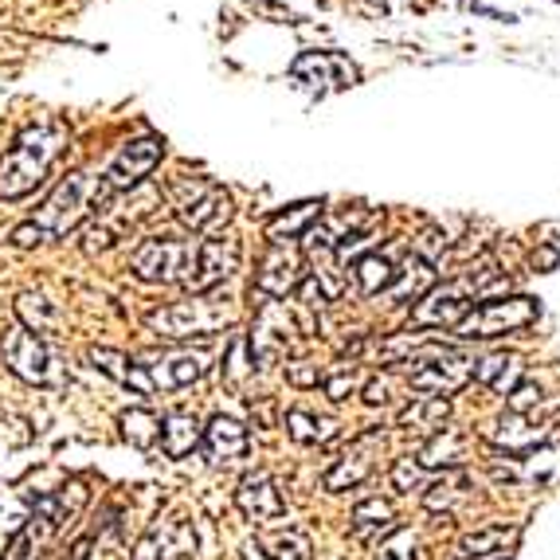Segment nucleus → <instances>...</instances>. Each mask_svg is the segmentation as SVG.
Instances as JSON below:
<instances>
[{"mask_svg":"<svg viewBox=\"0 0 560 560\" xmlns=\"http://www.w3.org/2000/svg\"><path fill=\"white\" fill-rule=\"evenodd\" d=\"M235 505L240 514L255 525H275L287 517V502H282L279 486L267 475H247L240 486H235Z\"/></svg>","mask_w":560,"mask_h":560,"instance_id":"f3484780","label":"nucleus"},{"mask_svg":"<svg viewBox=\"0 0 560 560\" xmlns=\"http://www.w3.org/2000/svg\"><path fill=\"white\" fill-rule=\"evenodd\" d=\"M420 478H423V467L416 463V455H404V458H396V467H393V486L396 490H416L420 486Z\"/></svg>","mask_w":560,"mask_h":560,"instance_id":"79ce46f5","label":"nucleus"},{"mask_svg":"<svg viewBox=\"0 0 560 560\" xmlns=\"http://www.w3.org/2000/svg\"><path fill=\"white\" fill-rule=\"evenodd\" d=\"M192 552H197V533L185 517H173V522L153 525L141 537L133 560H192Z\"/></svg>","mask_w":560,"mask_h":560,"instance_id":"dca6fc26","label":"nucleus"},{"mask_svg":"<svg viewBox=\"0 0 560 560\" xmlns=\"http://www.w3.org/2000/svg\"><path fill=\"white\" fill-rule=\"evenodd\" d=\"M252 353H255V364H271L279 357H287L290 341H294V322L290 314L279 306V302H267L259 310V318H255V329H252Z\"/></svg>","mask_w":560,"mask_h":560,"instance_id":"2eb2a0df","label":"nucleus"},{"mask_svg":"<svg viewBox=\"0 0 560 560\" xmlns=\"http://www.w3.org/2000/svg\"><path fill=\"white\" fill-rule=\"evenodd\" d=\"M63 150L67 126H59V121H36L28 130H20L12 150L0 158V200H20L36 192Z\"/></svg>","mask_w":560,"mask_h":560,"instance_id":"f03ea898","label":"nucleus"},{"mask_svg":"<svg viewBox=\"0 0 560 560\" xmlns=\"http://www.w3.org/2000/svg\"><path fill=\"white\" fill-rule=\"evenodd\" d=\"M271 560H314V549H310V537L302 529H287L275 537L271 545Z\"/></svg>","mask_w":560,"mask_h":560,"instance_id":"4c0bfd02","label":"nucleus"},{"mask_svg":"<svg viewBox=\"0 0 560 560\" xmlns=\"http://www.w3.org/2000/svg\"><path fill=\"white\" fill-rule=\"evenodd\" d=\"M290 75L299 83L314 86L318 94L326 91H346L357 83V67L349 63L341 51H302L294 63H290Z\"/></svg>","mask_w":560,"mask_h":560,"instance_id":"ddd939ff","label":"nucleus"},{"mask_svg":"<svg viewBox=\"0 0 560 560\" xmlns=\"http://www.w3.org/2000/svg\"><path fill=\"white\" fill-rule=\"evenodd\" d=\"M220 373H224L228 388H243V384L255 376V353H252V341H247V334H235L232 337V346H228Z\"/></svg>","mask_w":560,"mask_h":560,"instance_id":"c9c22d12","label":"nucleus"},{"mask_svg":"<svg viewBox=\"0 0 560 560\" xmlns=\"http://www.w3.org/2000/svg\"><path fill=\"white\" fill-rule=\"evenodd\" d=\"M517 529H505V525H486V529L467 533L463 541L455 545V560H505V552L514 549Z\"/></svg>","mask_w":560,"mask_h":560,"instance_id":"5701e85b","label":"nucleus"},{"mask_svg":"<svg viewBox=\"0 0 560 560\" xmlns=\"http://www.w3.org/2000/svg\"><path fill=\"white\" fill-rule=\"evenodd\" d=\"M121 435L133 443L138 451H150L153 443L161 440V420L153 416L150 408H130V411H121Z\"/></svg>","mask_w":560,"mask_h":560,"instance_id":"e433bc0d","label":"nucleus"},{"mask_svg":"<svg viewBox=\"0 0 560 560\" xmlns=\"http://www.w3.org/2000/svg\"><path fill=\"white\" fill-rule=\"evenodd\" d=\"M161 158H165V141L153 138V133L126 141V145H121V150L103 165L106 192H110V197H118V192H130V188H138L141 180L150 177L153 168L161 165Z\"/></svg>","mask_w":560,"mask_h":560,"instance_id":"6e6552de","label":"nucleus"},{"mask_svg":"<svg viewBox=\"0 0 560 560\" xmlns=\"http://www.w3.org/2000/svg\"><path fill=\"white\" fill-rule=\"evenodd\" d=\"M541 404V388L537 384H517L514 393H510V411H517V416H529V408H537Z\"/></svg>","mask_w":560,"mask_h":560,"instance_id":"37998d69","label":"nucleus"},{"mask_svg":"<svg viewBox=\"0 0 560 560\" xmlns=\"http://www.w3.org/2000/svg\"><path fill=\"white\" fill-rule=\"evenodd\" d=\"M16 314H20V326L32 329V334H51V329L59 326V310L51 306V302L44 299V294H32V290H24L16 299Z\"/></svg>","mask_w":560,"mask_h":560,"instance_id":"72a5a7b5","label":"nucleus"},{"mask_svg":"<svg viewBox=\"0 0 560 560\" xmlns=\"http://www.w3.org/2000/svg\"><path fill=\"white\" fill-rule=\"evenodd\" d=\"M467 381H475V361L458 353H420L411 361V376H408V388L423 396H447V393H458Z\"/></svg>","mask_w":560,"mask_h":560,"instance_id":"1a4fd4ad","label":"nucleus"},{"mask_svg":"<svg viewBox=\"0 0 560 560\" xmlns=\"http://www.w3.org/2000/svg\"><path fill=\"white\" fill-rule=\"evenodd\" d=\"M302 259L299 252H290V247H275L262 255L259 271H255V290L259 294H267V299H287V294H294V290L302 287Z\"/></svg>","mask_w":560,"mask_h":560,"instance_id":"a211bd4d","label":"nucleus"},{"mask_svg":"<svg viewBox=\"0 0 560 560\" xmlns=\"http://www.w3.org/2000/svg\"><path fill=\"white\" fill-rule=\"evenodd\" d=\"M322 224V200H302L294 208H282L267 220V240L275 247H287L290 240H306Z\"/></svg>","mask_w":560,"mask_h":560,"instance_id":"4be33fe9","label":"nucleus"},{"mask_svg":"<svg viewBox=\"0 0 560 560\" xmlns=\"http://www.w3.org/2000/svg\"><path fill=\"white\" fill-rule=\"evenodd\" d=\"M235 322L232 302H215L208 294H188L185 302L161 306L145 314V326L161 337V341H188V337H212L224 334Z\"/></svg>","mask_w":560,"mask_h":560,"instance_id":"7ed1b4c3","label":"nucleus"},{"mask_svg":"<svg viewBox=\"0 0 560 560\" xmlns=\"http://www.w3.org/2000/svg\"><path fill=\"white\" fill-rule=\"evenodd\" d=\"M470 494V478L463 475V470H443V478H435V482L428 486V494H423V505H428L431 514H451L463 498Z\"/></svg>","mask_w":560,"mask_h":560,"instance_id":"473e14b6","label":"nucleus"},{"mask_svg":"<svg viewBox=\"0 0 560 560\" xmlns=\"http://www.w3.org/2000/svg\"><path fill=\"white\" fill-rule=\"evenodd\" d=\"M197 247L200 240H188V235H150L141 240L130 255V271L141 282H158V287H188L192 271H197Z\"/></svg>","mask_w":560,"mask_h":560,"instance_id":"20e7f679","label":"nucleus"},{"mask_svg":"<svg viewBox=\"0 0 560 560\" xmlns=\"http://www.w3.org/2000/svg\"><path fill=\"white\" fill-rule=\"evenodd\" d=\"M431 290H435V267H431L428 259H420V255H411V259L404 262V271H396L388 299H393V306H408V302H420Z\"/></svg>","mask_w":560,"mask_h":560,"instance_id":"cd10ccee","label":"nucleus"},{"mask_svg":"<svg viewBox=\"0 0 560 560\" xmlns=\"http://www.w3.org/2000/svg\"><path fill=\"white\" fill-rule=\"evenodd\" d=\"M486 440L494 443L498 451H505V455H529V451H537L545 440H549V431H545L541 423H533L529 416L505 411L502 420L486 431Z\"/></svg>","mask_w":560,"mask_h":560,"instance_id":"6ab92c4d","label":"nucleus"},{"mask_svg":"<svg viewBox=\"0 0 560 560\" xmlns=\"http://www.w3.org/2000/svg\"><path fill=\"white\" fill-rule=\"evenodd\" d=\"M393 529H400V525H396V510L388 498H369V502H361L353 510V533L361 537V541L388 537Z\"/></svg>","mask_w":560,"mask_h":560,"instance_id":"c756f323","label":"nucleus"},{"mask_svg":"<svg viewBox=\"0 0 560 560\" xmlns=\"http://www.w3.org/2000/svg\"><path fill=\"white\" fill-rule=\"evenodd\" d=\"M287 431L294 443H306V447H314V443H329L337 435V423L326 420V416H310V411L294 408L287 411Z\"/></svg>","mask_w":560,"mask_h":560,"instance_id":"f704fd0d","label":"nucleus"},{"mask_svg":"<svg viewBox=\"0 0 560 560\" xmlns=\"http://www.w3.org/2000/svg\"><path fill=\"white\" fill-rule=\"evenodd\" d=\"M376 560H416V537H411L408 529H393L381 541Z\"/></svg>","mask_w":560,"mask_h":560,"instance_id":"ea45409f","label":"nucleus"},{"mask_svg":"<svg viewBox=\"0 0 560 560\" xmlns=\"http://www.w3.org/2000/svg\"><path fill=\"white\" fill-rule=\"evenodd\" d=\"M287 384H294V388H318L322 369L314 361H306V357H299V361H287Z\"/></svg>","mask_w":560,"mask_h":560,"instance_id":"a19ab883","label":"nucleus"},{"mask_svg":"<svg viewBox=\"0 0 560 560\" xmlns=\"http://www.w3.org/2000/svg\"><path fill=\"white\" fill-rule=\"evenodd\" d=\"M205 451L215 467H228V463H240L247 455V428L232 416H212L205 428Z\"/></svg>","mask_w":560,"mask_h":560,"instance_id":"412c9836","label":"nucleus"},{"mask_svg":"<svg viewBox=\"0 0 560 560\" xmlns=\"http://www.w3.org/2000/svg\"><path fill=\"white\" fill-rule=\"evenodd\" d=\"M168 197H173V208H177V220L188 228V232H220V228L232 220V200L220 185L205 177H188L180 173L173 185H168Z\"/></svg>","mask_w":560,"mask_h":560,"instance_id":"423d86ee","label":"nucleus"},{"mask_svg":"<svg viewBox=\"0 0 560 560\" xmlns=\"http://www.w3.org/2000/svg\"><path fill=\"white\" fill-rule=\"evenodd\" d=\"M557 259H560L557 247H545L541 255H533V267H537V271H552V267H557Z\"/></svg>","mask_w":560,"mask_h":560,"instance_id":"a18cd8bd","label":"nucleus"},{"mask_svg":"<svg viewBox=\"0 0 560 560\" xmlns=\"http://www.w3.org/2000/svg\"><path fill=\"white\" fill-rule=\"evenodd\" d=\"M161 451L168 458H185L205 443V428H200L197 416H188V411H173L165 423H161Z\"/></svg>","mask_w":560,"mask_h":560,"instance_id":"bb28decb","label":"nucleus"},{"mask_svg":"<svg viewBox=\"0 0 560 560\" xmlns=\"http://www.w3.org/2000/svg\"><path fill=\"white\" fill-rule=\"evenodd\" d=\"M384 447V431L381 428H369L361 431L353 443H349V451L341 458H337L334 467L326 470V490H334V494H341V490H353V486H361L364 478L373 475L376 467V455H381Z\"/></svg>","mask_w":560,"mask_h":560,"instance_id":"f8f14e48","label":"nucleus"},{"mask_svg":"<svg viewBox=\"0 0 560 560\" xmlns=\"http://www.w3.org/2000/svg\"><path fill=\"white\" fill-rule=\"evenodd\" d=\"M91 361H94V369H98V373H106L110 381H118L121 388H130V393H138V396L153 393L145 364L130 361V357L118 353V349H91Z\"/></svg>","mask_w":560,"mask_h":560,"instance_id":"393cba45","label":"nucleus"},{"mask_svg":"<svg viewBox=\"0 0 560 560\" xmlns=\"http://www.w3.org/2000/svg\"><path fill=\"white\" fill-rule=\"evenodd\" d=\"M322 388H326V396L334 404H346L349 396L361 393V376H357L353 369H341V373H334V376H322Z\"/></svg>","mask_w":560,"mask_h":560,"instance_id":"58836bf2","label":"nucleus"},{"mask_svg":"<svg viewBox=\"0 0 560 560\" xmlns=\"http://www.w3.org/2000/svg\"><path fill=\"white\" fill-rule=\"evenodd\" d=\"M537 318H541L537 299H522V294H517V299L478 302L467 318L455 326V334L463 337V341H494V337H505V334H522V329H529Z\"/></svg>","mask_w":560,"mask_h":560,"instance_id":"0eeeda50","label":"nucleus"},{"mask_svg":"<svg viewBox=\"0 0 560 560\" xmlns=\"http://www.w3.org/2000/svg\"><path fill=\"white\" fill-rule=\"evenodd\" d=\"M0 353H4V364H9L20 381L36 384V388H59V384H67L63 357L47 346L39 334H32V329L12 326L4 334V341H0Z\"/></svg>","mask_w":560,"mask_h":560,"instance_id":"39448f33","label":"nucleus"},{"mask_svg":"<svg viewBox=\"0 0 560 560\" xmlns=\"http://www.w3.org/2000/svg\"><path fill=\"white\" fill-rule=\"evenodd\" d=\"M357 287H361L364 299H376V294H388L396 282V262L388 259V255L373 252L364 255V259H357Z\"/></svg>","mask_w":560,"mask_h":560,"instance_id":"7c9ffc66","label":"nucleus"},{"mask_svg":"<svg viewBox=\"0 0 560 560\" xmlns=\"http://www.w3.org/2000/svg\"><path fill=\"white\" fill-rule=\"evenodd\" d=\"M240 271V240L235 235H215V240H200L197 247V271L188 279V294H212L224 287L232 275Z\"/></svg>","mask_w":560,"mask_h":560,"instance_id":"9b49d317","label":"nucleus"},{"mask_svg":"<svg viewBox=\"0 0 560 560\" xmlns=\"http://www.w3.org/2000/svg\"><path fill=\"white\" fill-rule=\"evenodd\" d=\"M451 400L447 396H416L408 408L400 411V428L404 431H420V435H435V431L447 428Z\"/></svg>","mask_w":560,"mask_h":560,"instance_id":"c85d7f7f","label":"nucleus"},{"mask_svg":"<svg viewBox=\"0 0 560 560\" xmlns=\"http://www.w3.org/2000/svg\"><path fill=\"white\" fill-rule=\"evenodd\" d=\"M522 376H525V364L517 353H490V357H482V361H475V381L486 384V388L498 396L514 393L517 384H522Z\"/></svg>","mask_w":560,"mask_h":560,"instance_id":"a878e982","label":"nucleus"},{"mask_svg":"<svg viewBox=\"0 0 560 560\" xmlns=\"http://www.w3.org/2000/svg\"><path fill=\"white\" fill-rule=\"evenodd\" d=\"M470 455V435L463 428H443L435 431V435H428V443L420 447V455H416V463H420L423 470H455L463 467Z\"/></svg>","mask_w":560,"mask_h":560,"instance_id":"aec40b11","label":"nucleus"},{"mask_svg":"<svg viewBox=\"0 0 560 560\" xmlns=\"http://www.w3.org/2000/svg\"><path fill=\"white\" fill-rule=\"evenodd\" d=\"M470 299H475V294L467 290V282H443V287H435L431 294H423V299L416 302L408 329H431V334L443 329V326L455 329L458 322L475 310V302Z\"/></svg>","mask_w":560,"mask_h":560,"instance_id":"9d476101","label":"nucleus"},{"mask_svg":"<svg viewBox=\"0 0 560 560\" xmlns=\"http://www.w3.org/2000/svg\"><path fill=\"white\" fill-rule=\"evenodd\" d=\"M67 514H71V510H67V494L39 498L36 514L28 517V525H24V529H20V537L12 541V560H32V557H36V552L59 533V525H63Z\"/></svg>","mask_w":560,"mask_h":560,"instance_id":"4468645a","label":"nucleus"},{"mask_svg":"<svg viewBox=\"0 0 560 560\" xmlns=\"http://www.w3.org/2000/svg\"><path fill=\"white\" fill-rule=\"evenodd\" d=\"M388 393H393V381H388V376H376V381H369L361 388L364 404H373V408H376V404H388V400H393Z\"/></svg>","mask_w":560,"mask_h":560,"instance_id":"c03bdc74","label":"nucleus"},{"mask_svg":"<svg viewBox=\"0 0 560 560\" xmlns=\"http://www.w3.org/2000/svg\"><path fill=\"white\" fill-rule=\"evenodd\" d=\"M205 353H168L158 364H145L153 388H188V384H197L205 376Z\"/></svg>","mask_w":560,"mask_h":560,"instance_id":"b1692460","label":"nucleus"},{"mask_svg":"<svg viewBox=\"0 0 560 560\" xmlns=\"http://www.w3.org/2000/svg\"><path fill=\"white\" fill-rule=\"evenodd\" d=\"M431 341H435V334L431 329H404V334H393L384 337L381 346H376V357H381L384 364H400V361H416L420 353H428Z\"/></svg>","mask_w":560,"mask_h":560,"instance_id":"2f4dec72","label":"nucleus"},{"mask_svg":"<svg viewBox=\"0 0 560 560\" xmlns=\"http://www.w3.org/2000/svg\"><path fill=\"white\" fill-rule=\"evenodd\" d=\"M106 205H110V192H106L103 168H79V173H71V177H63L51 188V197L39 205V212L32 215L28 224H20L12 232V243L16 247H36V243L47 240H63V235H71L83 224L86 215H94Z\"/></svg>","mask_w":560,"mask_h":560,"instance_id":"f257e3e1","label":"nucleus"}]
</instances>
